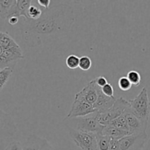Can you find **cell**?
Masks as SVG:
<instances>
[{
    "mask_svg": "<svg viewBox=\"0 0 150 150\" xmlns=\"http://www.w3.org/2000/svg\"><path fill=\"white\" fill-rule=\"evenodd\" d=\"M36 21L24 19V31L29 35L28 45L34 47L41 43L42 37H56L68 32L74 22L73 10L67 4H59L42 10Z\"/></svg>",
    "mask_w": 150,
    "mask_h": 150,
    "instance_id": "1",
    "label": "cell"
},
{
    "mask_svg": "<svg viewBox=\"0 0 150 150\" xmlns=\"http://www.w3.org/2000/svg\"><path fill=\"white\" fill-rule=\"evenodd\" d=\"M129 109L146 127L150 116V101L146 88L143 87L139 95L129 100Z\"/></svg>",
    "mask_w": 150,
    "mask_h": 150,
    "instance_id": "2",
    "label": "cell"
},
{
    "mask_svg": "<svg viewBox=\"0 0 150 150\" xmlns=\"http://www.w3.org/2000/svg\"><path fill=\"white\" fill-rule=\"evenodd\" d=\"M64 120H68V123L67 124V127H71L76 130L86 133L102 134L104 127V126L100 124L98 121L97 112L86 117L65 119Z\"/></svg>",
    "mask_w": 150,
    "mask_h": 150,
    "instance_id": "3",
    "label": "cell"
},
{
    "mask_svg": "<svg viewBox=\"0 0 150 150\" xmlns=\"http://www.w3.org/2000/svg\"><path fill=\"white\" fill-rule=\"evenodd\" d=\"M129 101L123 98H119L116 100L115 103L111 108L103 114L97 113V119L100 125L106 126L111 122L120 117L124 114L125 111L129 108Z\"/></svg>",
    "mask_w": 150,
    "mask_h": 150,
    "instance_id": "4",
    "label": "cell"
},
{
    "mask_svg": "<svg viewBox=\"0 0 150 150\" xmlns=\"http://www.w3.org/2000/svg\"><path fill=\"white\" fill-rule=\"evenodd\" d=\"M67 128L70 138L78 147L82 150H98L96 134L79 131L71 127Z\"/></svg>",
    "mask_w": 150,
    "mask_h": 150,
    "instance_id": "5",
    "label": "cell"
},
{
    "mask_svg": "<svg viewBox=\"0 0 150 150\" xmlns=\"http://www.w3.org/2000/svg\"><path fill=\"white\" fill-rule=\"evenodd\" d=\"M146 133L139 135H129L119 140L121 150H143L147 142Z\"/></svg>",
    "mask_w": 150,
    "mask_h": 150,
    "instance_id": "6",
    "label": "cell"
},
{
    "mask_svg": "<svg viewBox=\"0 0 150 150\" xmlns=\"http://www.w3.org/2000/svg\"><path fill=\"white\" fill-rule=\"evenodd\" d=\"M17 132V125L13 117L0 108V139L13 137Z\"/></svg>",
    "mask_w": 150,
    "mask_h": 150,
    "instance_id": "7",
    "label": "cell"
},
{
    "mask_svg": "<svg viewBox=\"0 0 150 150\" xmlns=\"http://www.w3.org/2000/svg\"><path fill=\"white\" fill-rule=\"evenodd\" d=\"M96 110L93 107V105L83 101L75 100L71 105L70 111L67 115L65 119L78 118V117H83L89 114L96 113Z\"/></svg>",
    "mask_w": 150,
    "mask_h": 150,
    "instance_id": "8",
    "label": "cell"
},
{
    "mask_svg": "<svg viewBox=\"0 0 150 150\" xmlns=\"http://www.w3.org/2000/svg\"><path fill=\"white\" fill-rule=\"evenodd\" d=\"M98 85L93 79L75 95V100L83 101L93 105L98 99Z\"/></svg>",
    "mask_w": 150,
    "mask_h": 150,
    "instance_id": "9",
    "label": "cell"
},
{
    "mask_svg": "<svg viewBox=\"0 0 150 150\" xmlns=\"http://www.w3.org/2000/svg\"><path fill=\"white\" fill-rule=\"evenodd\" d=\"M23 150H54L51 144L45 139L31 136L23 145Z\"/></svg>",
    "mask_w": 150,
    "mask_h": 150,
    "instance_id": "10",
    "label": "cell"
},
{
    "mask_svg": "<svg viewBox=\"0 0 150 150\" xmlns=\"http://www.w3.org/2000/svg\"><path fill=\"white\" fill-rule=\"evenodd\" d=\"M128 125L129 133L130 135H139L146 133L147 127L137 118L135 115L132 114L129 108L124 112Z\"/></svg>",
    "mask_w": 150,
    "mask_h": 150,
    "instance_id": "11",
    "label": "cell"
},
{
    "mask_svg": "<svg viewBox=\"0 0 150 150\" xmlns=\"http://www.w3.org/2000/svg\"><path fill=\"white\" fill-rule=\"evenodd\" d=\"M98 99L96 103L93 105V107L96 110L98 114H103L113 106L117 99L114 98V96L108 97L104 95L101 91V88L98 86Z\"/></svg>",
    "mask_w": 150,
    "mask_h": 150,
    "instance_id": "12",
    "label": "cell"
},
{
    "mask_svg": "<svg viewBox=\"0 0 150 150\" xmlns=\"http://www.w3.org/2000/svg\"><path fill=\"white\" fill-rule=\"evenodd\" d=\"M16 2L17 0H0V17L8 20L12 16H17Z\"/></svg>",
    "mask_w": 150,
    "mask_h": 150,
    "instance_id": "13",
    "label": "cell"
},
{
    "mask_svg": "<svg viewBox=\"0 0 150 150\" xmlns=\"http://www.w3.org/2000/svg\"><path fill=\"white\" fill-rule=\"evenodd\" d=\"M102 135L111 138V139H115V140H120L122 138L130 135L128 132H126L125 130H122L120 129L117 128L115 127H113L111 125L104 126L103 130L102 131Z\"/></svg>",
    "mask_w": 150,
    "mask_h": 150,
    "instance_id": "14",
    "label": "cell"
},
{
    "mask_svg": "<svg viewBox=\"0 0 150 150\" xmlns=\"http://www.w3.org/2000/svg\"><path fill=\"white\" fill-rule=\"evenodd\" d=\"M31 6H32L31 0H17L16 7L18 17L23 16L25 19H28V10Z\"/></svg>",
    "mask_w": 150,
    "mask_h": 150,
    "instance_id": "15",
    "label": "cell"
},
{
    "mask_svg": "<svg viewBox=\"0 0 150 150\" xmlns=\"http://www.w3.org/2000/svg\"><path fill=\"white\" fill-rule=\"evenodd\" d=\"M0 46L2 47L4 49L13 48V47L19 46L17 42L13 39L10 35L7 32H1V38H0Z\"/></svg>",
    "mask_w": 150,
    "mask_h": 150,
    "instance_id": "16",
    "label": "cell"
},
{
    "mask_svg": "<svg viewBox=\"0 0 150 150\" xmlns=\"http://www.w3.org/2000/svg\"><path fill=\"white\" fill-rule=\"evenodd\" d=\"M109 125H111L113 126V127H117V128L120 129V130H125V131L128 132L129 133L128 125H127V119H126V117L125 115V114H123L122 115L117 117V119H115V120H113L112 122H111Z\"/></svg>",
    "mask_w": 150,
    "mask_h": 150,
    "instance_id": "17",
    "label": "cell"
},
{
    "mask_svg": "<svg viewBox=\"0 0 150 150\" xmlns=\"http://www.w3.org/2000/svg\"><path fill=\"white\" fill-rule=\"evenodd\" d=\"M13 68L10 67L0 70V92L10 79V76L13 74Z\"/></svg>",
    "mask_w": 150,
    "mask_h": 150,
    "instance_id": "18",
    "label": "cell"
},
{
    "mask_svg": "<svg viewBox=\"0 0 150 150\" xmlns=\"http://www.w3.org/2000/svg\"><path fill=\"white\" fill-rule=\"evenodd\" d=\"M98 142V150H109L111 138L102 134H96Z\"/></svg>",
    "mask_w": 150,
    "mask_h": 150,
    "instance_id": "19",
    "label": "cell"
},
{
    "mask_svg": "<svg viewBox=\"0 0 150 150\" xmlns=\"http://www.w3.org/2000/svg\"><path fill=\"white\" fill-rule=\"evenodd\" d=\"M127 78L133 86H138L140 85L142 81V76L141 74L136 70H130L127 73Z\"/></svg>",
    "mask_w": 150,
    "mask_h": 150,
    "instance_id": "20",
    "label": "cell"
},
{
    "mask_svg": "<svg viewBox=\"0 0 150 150\" xmlns=\"http://www.w3.org/2000/svg\"><path fill=\"white\" fill-rule=\"evenodd\" d=\"M42 13V10H40L39 7H38L37 6L32 5L29 7V10H28V19H30V20L33 21L38 20V19H39L41 17Z\"/></svg>",
    "mask_w": 150,
    "mask_h": 150,
    "instance_id": "21",
    "label": "cell"
},
{
    "mask_svg": "<svg viewBox=\"0 0 150 150\" xmlns=\"http://www.w3.org/2000/svg\"><path fill=\"white\" fill-rule=\"evenodd\" d=\"M80 58L75 54H70L66 59V65L70 69H76L79 67Z\"/></svg>",
    "mask_w": 150,
    "mask_h": 150,
    "instance_id": "22",
    "label": "cell"
},
{
    "mask_svg": "<svg viewBox=\"0 0 150 150\" xmlns=\"http://www.w3.org/2000/svg\"><path fill=\"white\" fill-rule=\"evenodd\" d=\"M92 65V59L87 56H83L80 58L79 62V68L83 71H87L91 68Z\"/></svg>",
    "mask_w": 150,
    "mask_h": 150,
    "instance_id": "23",
    "label": "cell"
},
{
    "mask_svg": "<svg viewBox=\"0 0 150 150\" xmlns=\"http://www.w3.org/2000/svg\"><path fill=\"white\" fill-rule=\"evenodd\" d=\"M118 85L120 89L122 91H124V92H127L129 91L131 89L132 86L131 83L130 82V81L128 80V79L127 78V76H122V77L120 78L119 79L118 81Z\"/></svg>",
    "mask_w": 150,
    "mask_h": 150,
    "instance_id": "24",
    "label": "cell"
},
{
    "mask_svg": "<svg viewBox=\"0 0 150 150\" xmlns=\"http://www.w3.org/2000/svg\"><path fill=\"white\" fill-rule=\"evenodd\" d=\"M101 91H102L103 93L105 95L108 97H114V88H113L112 85L110 84V83H107L105 86H104L103 87L101 88Z\"/></svg>",
    "mask_w": 150,
    "mask_h": 150,
    "instance_id": "25",
    "label": "cell"
},
{
    "mask_svg": "<svg viewBox=\"0 0 150 150\" xmlns=\"http://www.w3.org/2000/svg\"><path fill=\"white\" fill-rule=\"evenodd\" d=\"M4 150H23V145L19 142H13Z\"/></svg>",
    "mask_w": 150,
    "mask_h": 150,
    "instance_id": "26",
    "label": "cell"
},
{
    "mask_svg": "<svg viewBox=\"0 0 150 150\" xmlns=\"http://www.w3.org/2000/svg\"><path fill=\"white\" fill-rule=\"evenodd\" d=\"M95 80L96 84L100 88H103L104 86H105V85L108 83V81H107V79H105L104 76H99V77H97L96 79H95Z\"/></svg>",
    "mask_w": 150,
    "mask_h": 150,
    "instance_id": "27",
    "label": "cell"
},
{
    "mask_svg": "<svg viewBox=\"0 0 150 150\" xmlns=\"http://www.w3.org/2000/svg\"><path fill=\"white\" fill-rule=\"evenodd\" d=\"M109 150H121L120 146V144H119V140L111 139Z\"/></svg>",
    "mask_w": 150,
    "mask_h": 150,
    "instance_id": "28",
    "label": "cell"
},
{
    "mask_svg": "<svg viewBox=\"0 0 150 150\" xmlns=\"http://www.w3.org/2000/svg\"><path fill=\"white\" fill-rule=\"evenodd\" d=\"M38 4L40 7H43L45 10L50 8V4H51V1L50 0H38Z\"/></svg>",
    "mask_w": 150,
    "mask_h": 150,
    "instance_id": "29",
    "label": "cell"
},
{
    "mask_svg": "<svg viewBox=\"0 0 150 150\" xmlns=\"http://www.w3.org/2000/svg\"><path fill=\"white\" fill-rule=\"evenodd\" d=\"M19 18L17 17V16H12L10 18L8 19V23H10V25L13 26V25H16L18 23Z\"/></svg>",
    "mask_w": 150,
    "mask_h": 150,
    "instance_id": "30",
    "label": "cell"
},
{
    "mask_svg": "<svg viewBox=\"0 0 150 150\" xmlns=\"http://www.w3.org/2000/svg\"><path fill=\"white\" fill-rule=\"evenodd\" d=\"M3 51H4V48L1 46H0V56H1V54H3Z\"/></svg>",
    "mask_w": 150,
    "mask_h": 150,
    "instance_id": "31",
    "label": "cell"
},
{
    "mask_svg": "<svg viewBox=\"0 0 150 150\" xmlns=\"http://www.w3.org/2000/svg\"><path fill=\"white\" fill-rule=\"evenodd\" d=\"M1 32H0V38H1Z\"/></svg>",
    "mask_w": 150,
    "mask_h": 150,
    "instance_id": "32",
    "label": "cell"
}]
</instances>
